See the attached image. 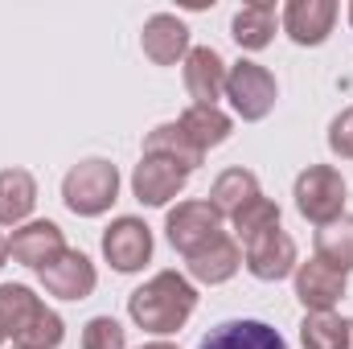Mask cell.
Here are the masks:
<instances>
[{
  "mask_svg": "<svg viewBox=\"0 0 353 349\" xmlns=\"http://www.w3.org/2000/svg\"><path fill=\"white\" fill-rule=\"evenodd\" d=\"M0 346H4V337H0Z\"/></svg>",
  "mask_w": 353,
  "mask_h": 349,
  "instance_id": "32",
  "label": "cell"
},
{
  "mask_svg": "<svg viewBox=\"0 0 353 349\" xmlns=\"http://www.w3.org/2000/svg\"><path fill=\"white\" fill-rule=\"evenodd\" d=\"M329 148H333L341 161H353V107H345V111L329 123Z\"/></svg>",
  "mask_w": 353,
  "mask_h": 349,
  "instance_id": "27",
  "label": "cell"
},
{
  "mask_svg": "<svg viewBox=\"0 0 353 349\" xmlns=\"http://www.w3.org/2000/svg\"><path fill=\"white\" fill-rule=\"evenodd\" d=\"M350 21H353V4H350Z\"/></svg>",
  "mask_w": 353,
  "mask_h": 349,
  "instance_id": "31",
  "label": "cell"
},
{
  "mask_svg": "<svg viewBox=\"0 0 353 349\" xmlns=\"http://www.w3.org/2000/svg\"><path fill=\"white\" fill-rule=\"evenodd\" d=\"M0 337L17 349H58L66 325L25 283H0Z\"/></svg>",
  "mask_w": 353,
  "mask_h": 349,
  "instance_id": "2",
  "label": "cell"
},
{
  "mask_svg": "<svg viewBox=\"0 0 353 349\" xmlns=\"http://www.w3.org/2000/svg\"><path fill=\"white\" fill-rule=\"evenodd\" d=\"M189 263V275L197 279V283H226V279H234V271L243 267V251H239V243L230 239V235H222V239H214L205 251H197Z\"/></svg>",
  "mask_w": 353,
  "mask_h": 349,
  "instance_id": "18",
  "label": "cell"
},
{
  "mask_svg": "<svg viewBox=\"0 0 353 349\" xmlns=\"http://www.w3.org/2000/svg\"><path fill=\"white\" fill-rule=\"evenodd\" d=\"M144 157H173L176 165H185L189 173L205 161L193 144H189V136L181 132V123H161V128H152L148 136H144Z\"/></svg>",
  "mask_w": 353,
  "mask_h": 349,
  "instance_id": "22",
  "label": "cell"
},
{
  "mask_svg": "<svg viewBox=\"0 0 353 349\" xmlns=\"http://www.w3.org/2000/svg\"><path fill=\"white\" fill-rule=\"evenodd\" d=\"M181 70H185V90L197 107H218V99L226 94V62L214 46H193Z\"/></svg>",
  "mask_w": 353,
  "mask_h": 349,
  "instance_id": "12",
  "label": "cell"
},
{
  "mask_svg": "<svg viewBox=\"0 0 353 349\" xmlns=\"http://www.w3.org/2000/svg\"><path fill=\"white\" fill-rule=\"evenodd\" d=\"M140 349H176V346H169V341H152V346H140Z\"/></svg>",
  "mask_w": 353,
  "mask_h": 349,
  "instance_id": "29",
  "label": "cell"
},
{
  "mask_svg": "<svg viewBox=\"0 0 353 349\" xmlns=\"http://www.w3.org/2000/svg\"><path fill=\"white\" fill-rule=\"evenodd\" d=\"M83 349H128V333L115 317H94L83 329Z\"/></svg>",
  "mask_w": 353,
  "mask_h": 349,
  "instance_id": "26",
  "label": "cell"
},
{
  "mask_svg": "<svg viewBox=\"0 0 353 349\" xmlns=\"http://www.w3.org/2000/svg\"><path fill=\"white\" fill-rule=\"evenodd\" d=\"M345 193H350L345 177L337 173L333 165H308L304 173L296 177V189H292L296 210L308 222H316V226H329V222H337L345 214Z\"/></svg>",
  "mask_w": 353,
  "mask_h": 349,
  "instance_id": "4",
  "label": "cell"
},
{
  "mask_svg": "<svg viewBox=\"0 0 353 349\" xmlns=\"http://www.w3.org/2000/svg\"><path fill=\"white\" fill-rule=\"evenodd\" d=\"M103 259L111 263L115 271H123V275L140 271L144 263L152 259V230H148V222L132 218V214L115 218L103 230Z\"/></svg>",
  "mask_w": 353,
  "mask_h": 349,
  "instance_id": "8",
  "label": "cell"
},
{
  "mask_svg": "<svg viewBox=\"0 0 353 349\" xmlns=\"http://www.w3.org/2000/svg\"><path fill=\"white\" fill-rule=\"evenodd\" d=\"M4 259H8V239L0 235V267H4Z\"/></svg>",
  "mask_w": 353,
  "mask_h": 349,
  "instance_id": "28",
  "label": "cell"
},
{
  "mask_svg": "<svg viewBox=\"0 0 353 349\" xmlns=\"http://www.w3.org/2000/svg\"><path fill=\"white\" fill-rule=\"evenodd\" d=\"M185 185H189V169L176 165L173 157H140L132 173V193L140 206H169Z\"/></svg>",
  "mask_w": 353,
  "mask_h": 349,
  "instance_id": "10",
  "label": "cell"
},
{
  "mask_svg": "<svg viewBox=\"0 0 353 349\" xmlns=\"http://www.w3.org/2000/svg\"><path fill=\"white\" fill-rule=\"evenodd\" d=\"M247 251H243V263H247V271L255 275V279H263V283H275V279H283V275H292L296 271V243H292V235L283 230V226H275V230H263V235H255L251 243H243Z\"/></svg>",
  "mask_w": 353,
  "mask_h": 349,
  "instance_id": "9",
  "label": "cell"
},
{
  "mask_svg": "<svg viewBox=\"0 0 353 349\" xmlns=\"http://www.w3.org/2000/svg\"><path fill=\"white\" fill-rule=\"evenodd\" d=\"M115 197H119V169L103 157H87L62 177V201L79 218L107 214L115 206Z\"/></svg>",
  "mask_w": 353,
  "mask_h": 349,
  "instance_id": "3",
  "label": "cell"
},
{
  "mask_svg": "<svg viewBox=\"0 0 353 349\" xmlns=\"http://www.w3.org/2000/svg\"><path fill=\"white\" fill-rule=\"evenodd\" d=\"M271 33H275V4H271V0L243 4V8L234 12L230 37H234L243 50H263V46H271Z\"/></svg>",
  "mask_w": 353,
  "mask_h": 349,
  "instance_id": "21",
  "label": "cell"
},
{
  "mask_svg": "<svg viewBox=\"0 0 353 349\" xmlns=\"http://www.w3.org/2000/svg\"><path fill=\"white\" fill-rule=\"evenodd\" d=\"M165 230H169V243L185 259H193L197 251H205L214 239H222V218L210 201H176V210H169L165 218Z\"/></svg>",
  "mask_w": 353,
  "mask_h": 349,
  "instance_id": "6",
  "label": "cell"
},
{
  "mask_svg": "<svg viewBox=\"0 0 353 349\" xmlns=\"http://www.w3.org/2000/svg\"><path fill=\"white\" fill-rule=\"evenodd\" d=\"M197 349H288V341L267 321H222L201 337Z\"/></svg>",
  "mask_w": 353,
  "mask_h": 349,
  "instance_id": "16",
  "label": "cell"
},
{
  "mask_svg": "<svg viewBox=\"0 0 353 349\" xmlns=\"http://www.w3.org/2000/svg\"><path fill=\"white\" fill-rule=\"evenodd\" d=\"M176 123H181V132L189 136V144H193L201 157H205L210 148L226 144V140H230V128H234V123H230V115H226L222 107H197V103H193V107H185Z\"/></svg>",
  "mask_w": 353,
  "mask_h": 349,
  "instance_id": "17",
  "label": "cell"
},
{
  "mask_svg": "<svg viewBox=\"0 0 353 349\" xmlns=\"http://www.w3.org/2000/svg\"><path fill=\"white\" fill-rule=\"evenodd\" d=\"M140 46H144V54L157 66H176L189 54V25L181 17H173V12H157V17L144 21Z\"/></svg>",
  "mask_w": 353,
  "mask_h": 349,
  "instance_id": "15",
  "label": "cell"
},
{
  "mask_svg": "<svg viewBox=\"0 0 353 349\" xmlns=\"http://www.w3.org/2000/svg\"><path fill=\"white\" fill-rule=\"evenodd\" d=\"M345 349H353V321H350V341H345Z\"/></svg>",
  "mask_w": 353,
  "mask_h": 349,
  "instance_id": "30",
  "label": "cell"
},
{
  "mask_svg": "<svg viewBox=\"0 0 353 349\" xmlns=\"http://www.w3.org/2000/svg\"><path fill=\"white\" fill-rule=\"evenodd\" d=\"M337 0H288L283 4V29L296 46H321L333 33Z\"/></svg>",
  "mask_w": 353,
  "mask_h": 349,
  "instance_id": "14",
  "label": "cell"
},
{
  "mask_svg": "<svg viewBox=\"0 0 353 349\" xmlns=\"http://www.w3.org/2000/svg\"><path fill=\"white\" fill-rule=\"evenodd\" d=\"M37 279H41V288H46L50 296H58V300H87L90 292H94V283H99L94 263H90L83 251H70V247L50 263L46 271H37Z\"/></svg>",
  "mask_w": 353,
  "mask_h": 349,
  "instance_id": "13",
  "label": "cell"
},
{
  "mask_svg": "<svg viewBox=\"0 0 353 349\" xmlns=\"http://www.w3.org/2000/svg\"><path fill=\"white\" fill-rule=\"evenodd\" d=\"M292 275H296V300L308 312H333L341 304V296L350 292V275L333 263L316 259V255L308 263H296Z\"/></svg>",
  "mask_w": 353,
  "mask_h": 349,
  "instance_id": "7",
  "label": "cell"
},
{
  "mask_svg": "<svg viewBox=\"0 0 353 349\" xmlns=\"http://www.w3.org/2000/svg\"><path fill=\"white\" fill-rule=\"evenodd\" d=\"M316 259L341 267L345 275L353 271V218L350 214H341L337 222L316 230Z\"/></svg>",
  "mask_w": 353,
  "mask_h": 349,
  "instance_id": "24",
  "label": "cell"
},
{
  "mask_svg": "<svg viewBox=\"0 0 353 349\" xmlns=\"http://www.w3.org/2000/svg\"><path fill=\"white\" fill-rule=\"evenodd\" d=\"M350 321L337 312H308L300 321V346L304 349H345Z\"/></svg>",
  "mask_w": 353,
  "mask_h": 349,
  "instance_id": "23",
  "label": "cell"
},
{
  "mask_svg": "<svg viewBox=\"0 0 353 349\" xmlns=\"http://www.w3.org/2000/svg\"><path fill=\"white\" fill-rule=\"evenodd\" d=\"M197 308V288L181 275V271H157L148 283H140L128 296V317L157 337L176 333Z\"/></svg>",
  "mask_w": 353,
  "mask_h": 349,
  "instance_id": "1",
  "label": "cell"
},
{
  "mask_svg": "<svg viewBox=\"0 0 353 349\" xmlns=\"http://www.w3.org/2000/svg\"><path fill=\"white\" fill-rule=\"evenodd\" d=\"M251 197H259V177L251 169H226L210 189V206L218 210V218H234Z\"/></svg>",
  "mask_w": 353,
  "mask_h": 349,
  "instance_id": "20",
  "label": "cell"
},
{
  "mask_svg": "<svg viewBox=\"0 0 353 349\" xmlns=\"http://www.w3.org/2000/svg\"><path fill=\"white\" fill-rule=\"evenodd\" d=\"M12 349H17V346H12Z\"/></svg>",
  "mask_w": 353,
  "mask_h": 349,
  "instance_id": "33",
  "label": "cell"
},
{
  "mask_svg": "<svg viewBox=\"0 0 353 349\" xmlns=\"http://www.w3.org/2000/svg\"><path fill=\"white\" fill-rule=\"evenodd\" d=\"M37 206V181L29 169H0V226H25Z\"/></svg>",
  "mask_w": 353,
  "mask_h": 349,
  "instance_id": "19",
  "label": "cell"
},
{
  "mask_svg": "<svg viewBox=\"0 0 353 349\" xmlns=\"http://www.w3.org/2000/svg\"><path fill=\"white\" fill-rule=\"evenodd\" d=\"M230 222H234V235H239L243 243H251L255 235H263V230H275V226H279V206L259 193V197H251Z\"/></svg>",
  "mask_w": 353,
  "mask_h": 349,
  "instance_id": "25",
  "label": "cell"
},
{
  "mask_svg": "<svg viewBox=\"0 0 353 349\" xmlns=\"http://www.w3.org/2000/svg\"><path fill=\"white\" fill-rule=\"evenodd\" d=\"M275 94H279V87H275V74L267 66L251 62V58L226 66V99H230L239 119H247V123L267 119L275 107Z\"/></svg>",
  "mask_w": 353,
  "mask_h": 349,
  "instance_id": "5",
  "label": "cell"
},
{
  "mask_svg": "<svg viewBox=\"0 0 353 349\" xmlns=\"http://www.w3.org/2000/svg\"><path fill=\"white\" fill-rule=\"evenodd\" d=\"M62 251H66L62 226H58V222H50V218L17 226V230H12V239H8V255H12V263H21V267H29V271H46V267L58 259Z\"/></svg>",
  "mask_w": 353,
  "mask_h": 349,
  "instance_id": "11",
  "label": "cell"
}]
</instances>
